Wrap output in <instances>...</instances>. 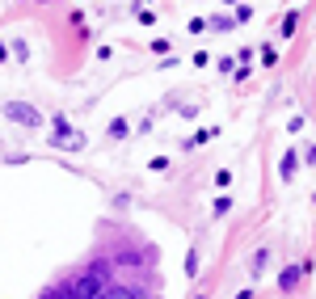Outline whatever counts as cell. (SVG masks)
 I'll return each mask as SVG.
<instances>
[{
  "label": "cell",
  "mask_w": 316,
  "mask_h": 299,
  "mask_svg": "<svg viewBox=\"0 0 316 299\" xmlns=\"http://www.w3.org/2000/svg\"><path fill=\"white\" fill-rule=\"evenodd\" d=\"M51 123H55V139H51V148H64V152H80V148L89 143L85 135H80V131H72V123H68L64 114H55Z\"/></svg>",
  "instance_id": "6da1fadb"
},
{
  "label": "cell",
  "mask_w": 316,
  "mask_h": 299,
  "mask_svg": "<svg viewBox=\"0 0 316 299\" xmlns=\"http://www.w3.org/2000/svg\"><path fill=\"white\" fill-rule=\"evenodd\" d=\"M5 114L13 118V123H21V127H42V114L34 110V105H26V101H5Z\"/></svg>",
  "instance_id": "7a4b0ae2"
},
{
  "label": "cell",
  "mask_w": 316,
  "mask_h": 299,
  "mask_svg": "<svg viewBox=\"0 0 316 299\" xmlns=\"http://www.w3.org/2000/svg\"><path fill=\"white\" fill-rule=\"evenodd\" d=\"M93 299H139V295L131 291V286H118V282H105V286H101V291L93 295Z\"/></svg>",
  "instance_id": "3957f363"
},
{
  "label": "cell",
  "mask_w": 316,
  "mask_h": 299,
  "mask_svg": "<svg viewBox=\"0 0 316 299\" xmlns=\"http://www.w3.org/2000/svg\"><path fill=\"white\" fill-rule=\"evenodd\" d=\"M299 274H303V266H287L283 274H278V291H295V282H299Z\"/></svg>",
  "instance_id": "277c9868"
},
{
  "label": "cell",
  "mask_w": 316,
  "mask_h": 299,
  "mask_svg": "<svg viewBox=\"0 0 316 299\" xmlns=\"http://www.w3.org/2000/svg\"><path fill=\"white\" fill-rule=\"evenodd\" d=\"M295 164H299V156H295V152H287L283 164H278V177H283V182H291V177H295Z\"/></svg>",
  "instance_id": "5b68a950"
},
{
  "label": "cell",
  "mask_w": 316,
  "mask_h": 299,
  "mask_svg": "<svg viewBox=\"0 0 316 299\" xmlns=\"http://www.w3.org/2000/svg\"><path fill=\"white\" fill-rule=\"evenodd\" d=\"M266 261H270V249H257V253H253V261H249V270H253V274H262V266H266Z\"/></svg>",
  "instance_id": "8992f818"
},
{
  "label": "cell",
  "mask_w": 316,
  "mask_h": 299,
  "mask_svg": "<svg viewBox=\"0 0 316 299\" xmlns=\"http://www.w3.org/2000/svg\"><path fill=\"white\" fill-rule=\"evenodd\" d=\"M169 51H173V42H169V38H156V42H152V55H160V59H169Z\"/></svg>",
  "instance_id": "52a82bcc"
},
{
  "label": "cell",
  "mask_w": 316,
  "mask_h": 299,
  "mask_svg": "<svg viewBox=\"0 0 316 299\" xmlns=\"http://www.w3.org/2000/svg\"><path fill=\"white\" fill-rule=\"evenodd\" d=\"M249 17H253L249 5H236V9H232V21H249Z\"/></svg>",
  "instance_id": "ba28073f"
},
{
  "label": "cell",
  "mask_w": 316,
  "mask_h": 299,
  "mask_svg": "<svg viewBox=\"0 0 316 299\" xmlns=\"http://www.w3.org/2000/svg\"><path fill=\"white\" fill-rule=\"evenodd\" d=\"M110 135H114V139L127 135V123H122V118H114V123H110Z\"/></svg>",
  "instance_id": "9c48e42d"
},
{
  "label": "cell",
  "mask_w": 316,
  "mask_h": 299,
  "mask_svg": "<svg viewBox=\"0 0 316 299\" xmlns=\"http://www.w3.org/2000/svg\"><path fill=\"white\" fill-rule=\"evenodd\" d=\"M215 186H219V190H228V186H232V173H228V169H219V173H215Z\"/></svg>",
  "instance_id": "30bf717a"
},
{
  "label": "cell",
  "mask_w": 316,
  "mask_h": 299,
  "mask_svg": "<svg viewBox=\"0 0 316 299\" xmlns=\"http://www.w3.org/2000/svg\"><path fill=\"white\" fill-rule=\"evenodd\" d=\"M211 135H215V131H198V135H194V139H190V143H185V148H198V143H207V139H211Z\"/></svg>",
  "instance_id": "8fae6325"
},
{
  "label": "cell",
  "mask_w": 316,
  "mask_h": 299,
  "mask_svg": "<svg viewBox=\"0 0 316 299\" xmlns=\"http://www.w3.org/2000/svg\"><path fill=\"white\" fill-rule=\"evenodd\" d=\"M135 17L144 21V26H152V21H156V13H152V9H135Z\"/></svg>",
  "instance_id": "7c38bea8"
},
{
  "label": "cell",
  "mask_w": 316,
  "mask_h": 299,
  "mask_svg": "<svg viewBox=\"0 0 316 299\" xmlns=\"http://www.w3.org/2000/svg\"><path fill=\"white\" fill-rule=\"evenodd\" d=\"M303 160H308V164H316V143H308V148H303Z\"/></svg>",
  "instance_id": "4fadbf2b"
},
{
  "label": "cell",
  "mask_w": 316,
  "mask_h": 299,
  "mask_svg": "<svg viewBox=\"0 0 316 299\" xmlns=\"http://www.w3.org/2000/svg\"><path fill=\"white\" fill-rule=\"evenodd\" d=\"M236 299H253V291H249V286H244V291H240V295H236Z\"/></svg>",
  "instance_id": "5bb4252c"
},
{
  "label": "cell",
  "mask_w": 316,
  "mask_h": 299,
  "mask_svg": "<svg viewBox=\"0 0 316 299\" xmlns=\"http://www.w3.org/2000/svg\"><path fill=\"white\" fill-rule=\"evenodd\" d=\"M5 59H9V51H5V46H0V64H5Z\"/></svg>",
  "instance_id": "9a60e30c"
}]
</instances>
